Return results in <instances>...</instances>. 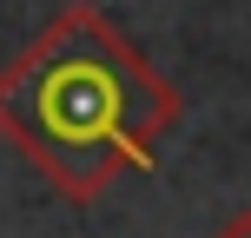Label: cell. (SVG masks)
Returning <instances> with one entry per match:
<instances>
[{"instance_id":"6da1fadb","label":"cell","mask_w":251,"mask_h":238,"mask_svg":"<svg viewBox=\"0 0 251 238\" xmlns=\"http://www.w3.org/2000/svg\"><path fill=\"white\" fill-rule=\"evenodd\" d=\"M165 119L172 93L93 7L60 13L0 73V132L73 199H93L119 165H152L146 139Z\"/></svg>"},{"instance_id":"7a4b0ae2","label":"cell","mask_w":251,"mask_h":238,"mask_svg":"<svg viewBox=\"0 0 251 238\" xmlns=\"http://www.w3.org/2000/svg\"><path fill=\"white\" fill-rule=\"evenodd\" d=\"M212 238H251V212H238V218H225Z\"/></svg>"}]
</instances>
